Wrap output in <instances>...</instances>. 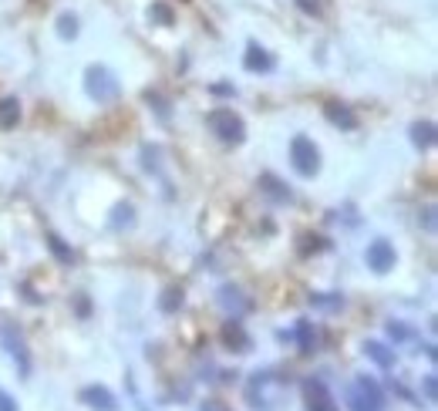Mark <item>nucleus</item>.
I'll use <instances>...</instances> for the list:
<instances>
[{
  "label": "nucleus",
  "instance_id": "1",
  "mask_svg": "<svg viewBox=\"0 0 438 411\" xmlns=\"http://www.w3.org/2000/svg\"><path fill=\"white\" fill-rule=\"evenodd\" d=\"M351 411H385V391L374 377H354L348 388Z\"/></svg>",
  "mask_w": 438,
  "mask_h": 411
},
{
  "label": "nucleus",
  "instance_id": "2",
  "mask_svg": "<svg viewBox=\"0 0 438 411\" xmlns=\"http://www.w3.org/2000/svg\"><path fill=\"white\" fill-rule=\"evenodd\" d=\"M206 122L212 128V135L219 142H226V145H239L246 138V125H243V119H239L233 108H216V112H209Z\"/></svg>",
  "mask_w": 438,
  "mask_h": 411
},
{
  "label": "nucleus",
  "instance_id": "3",
  "mask_svg": "<svg viewBox=\"0 0 438 411\" xmlns=\"http://www.w3.org/2000/svg\"><path fill=\"white\" fill-rule=\"evenodd\" d=\"M84 91H88L98 105H105V101H115V98H119V82H115V75H112L108 68L91 64V68L84 71Z\"/></svg>",
  "mask_w": 438,
  "mask_h": 411
},
{
  "label": "nucleus",
  "instance_id": "4",
  "mask_svg": "<svg viewBox=\"0 0 438 411\" xmlns=\"http://www.w3.org/2000/svg\"><path fill=\"white\" fill-rule=\"evenodd\" d=\"M290 162L300 175H317L320 172V149L307 138V135H297L290 142Z\"/></svg>",
  "mask_w": 438,
  "mask_h": 411
},
{
  "label": "nucleus",
  "instance_id": "5",
  "mask_svg": "<svg viewBox=\"0 0 438 411\" xmlns=\"http://www.w3.org/2000/svg\"><path fill=\"white\" fill-rule=\"evenodd\" d=\"M304 398H307V411H341L334 395L327 391V384L320 377H307L304 381Z\"/></svg>",
  "mask_w": 438,
  "mask_h": 411
},
{
  "label": "nucleus",
  "instance_id": "6",
  "mask_svg": "<svg viewBox=\"0 0 438 411\" xmlns=\"http://www.w3.org/2000/svg\"><path fill=\"white\" fill-rule=\"evenodd\" d=\"M364 260H367V266L374 270V273H388V270H395V247L388 243V240H374L367 253H364Z\"/></svg>",
  "mask_w": 438,
  "mask_h": 411
},
{
  "label": "nucleus",
  "instance_id": "7",
  "mask_svg": "<svg viewBox=\"0 0 438 411\" xmlns=\"http://www.w3.org/2000/svg\"><path fill=\"white\" fill-rule=\"evenodd\" d=\"M81 405H88V408L95 411H119V398L105 388V384H88V388H81Z\"/></svg>",
  "mask_w": 438,
  "mask_h": 411
},
{
  "label": "nucleus",
  "instance_id": "8",
  "mask_svg": "<svg viewBox=\"0 0 438 411\" xmlns=\"http://www.w3.org/2000/svg\"><path fill=\"white\" fill-rule=\"evenodd\" d=\"M0 340H3V347L10 351V358H14V361L21 364V374H27V371H31V358H27V344H24L21 330L0 327Z\"/></svg>",
  "mask_w": 438,
  "mask_h": 411
},
{
  "label": "nucleus",
  "instance_id": "9",
  "mask_svg": "<svg viewBox=\"0 0 438 411\" xmlns=\"http://www.w3.org/2000/svg\"><path fill=\"white\" fill-rule=\"evenodd\" d=\"M243 64H246V71H260V75H270V71H273V58H270L260 44H250V47H246V61H243Z\"/></svg>",
  "mask_w": 438,
  "mask_h": 411
},
{
  "label": "nucleus",
  "instance_id": "10",
  "mask_svg": "<svg viewBox=\"0 0 438 411\" xmlns=\"http://www.w3.org/2000/svg\"><path fill=\"white\" fill-rule=\"evenodd\" d=\"M223 344L233 347V351H250V337H246V330H243L239 321H230V324L223 327Z\"/></svg>",
  "mask_w": 438,
  "mask_h": 411
},
{
  "label": "nucleus",
  "instance_id": "11",
  "mask_svg": "<svg viewBox=\"0 0 438 411\" xmlns=\"http://www.w3.org/2000/svg\"><path fill=\"white\" fill-rule=\"evenodd\" d=\"M364 354H367L378 368H395V351H388L381 340H367V344H364Z\"/></svg>",
  "mask_w": 438,
  "mask_h": 411
},
{
  "label": "nucleus",
  "instance_id": "12",
  "mask_svg": "<svg viewBox=\"0 0 438 411\" xmlns=\"http://www.w3.org/2000/svg\"><path fill=\"white\" fill-rule=\"evenodd\" d=\"M327 119H330L334 125H341V128H348V132H351V128H358V119L351 115V108H348V105H337V101H334V105H327Z\"/></svg>",
  "mask_w": 438,
  "mask_h": 411
},
{
  "label": "nucleus",
  "instance_id": "13",
  "mask_svg": "<svg viewBox=\"0 0 438 411\" xmlns=\"http://www.w3.org/2000/svg\"><path fill=\"white\" fill-rule=\"evenodd\" d=\"M260 189H267V196H273L277 203H290V199H293V196H290V186H283L273 175H260Z\"/></svg>",
  "mask_w": 438,
  "mask_h": 411
},
{
  "label": "nucleus",
  "instance_id": "14",
  "mask_svg": "<svg viewBox=\"0 0 438 411\" xmlns=\"http://www.w3.org/2000/svg\"><path fill=\"white\" fill-rule=\"evenodd\" d=\"M411 142H415L418 149H432V142H435V125L432 122H415L411 125Z\"/></svg>",
  "mask_w": 438,
  "mask_h": 411
},
{
  "label": "nucleus",
  "instance_id": "15",
  "mask_svg": "<svg viewBox=\"0 0 438 411\" xmlns=\"http://www.w3.org/2000/svg\"><path fill=\"white\" fill-rule=\"evenodd\" d=\"M21 119V101L17 98H0V125L3 128H14Z\"/></svg>",
  "mask_w": 438,
  "mask_h": 411
},
{
  "label": "nucleus",
  "instance_id": "16",
  "mask_svg": "<svg viewBox=\"0 0 438 411\" xmlns=\"http://www.w3.org/2000/svg\"><path fill=\"white\" fill-rule=\"evenodd\" d=\"M47 247H51V253L58 256V263H64V266H71V263H75V253L64 247V240H61V236L47 233Z\"/></svg>",
  "mask_w": 438,
  "mask_h": 411
},
{
  "label": "nucleus",
  "instance_id": "17",
  "mask_svg": "<svg viewBox=\"0 0 438 411\" xmlns=\"http://www.w3.org/2000/svg\"><path fill=\"white\" fill-rule=\"evenodd\" d=\"M297 340H300V351L311 354V351H314V340H317V337H314V324L300 321V324H297Z\"/></svg>",
  "mask_w": 438,
  "mask_h": 411
},
{
  "label": "nucleus",
  "instance_id": "18",
  "mask_svg": "<svg viewBox=\"0 0 438 411\" xmlns=\"http://www.w3.org/2000/svg\"><path fill=\"white\" fill-rule=\"evenodd\" d=\"M159 307H162V310H165V314H175V310H179V307H182V290L169 287V290H165V293H162Z\"/></svg>",
  "mask_w": 438,
  "mask_h": 411
},
{
  "label": "nucleus",
  "instance_id": "19",
  "mask_svg": "<svg viewBox=\"0 0 438 411\" xmlns=\"http://www.w3.org/2000/svg\"><path fill=\"white\" fill-rule=\"evenodd\" d=\"M58 34L68 41V38H78V17L75 14H61L58 17Z\"/></svg>",
  "mask_w": 438,
  "mask_h": 411
},
{
  "label": "nucleus",
  "instance_id": "20",
  "mask_svg": "<svg viewBox=\"0 0 438 411\" xmlns=\"http://www.w3.org/2000/svg\"><path fill=\"white\" fill-rule=\"evenodd\" d=\"M311 303H314V307H324V310H334V307L344 303V297H337V293H314Z\"/></svg>",
  "mask_w": 438,
  "mask_h": 411
},
{
  "label": "nucleus",
  "instance_id": "21",
  "mask_svg": "<svg viewBox=\"0 0 438 411\" xmlns=\"http://www.w3.org/2000/svg\"><path fill=\"white\" fill-rule=\"evenodd\" d=\"M152 21H159L162 27H169V24H172V7L162 3V0H156V3H152Z\"/></svg>",
  "mask_w": 438,
  "mask_h": 411
},
{
  "label": "nucleus",
  "instance_id": "22",
  "mask_svg": "<svg viewBox=\"0 0 438 411\" xmlns=\"http://www.w3.org/2000/svg\"><path fill=\"white\" fill-rule=\"evenodd\" d=\"M132 223H135V209L128 203L115 206V226H132Z\"/></svg>",
  "mask_w": 438,
  "mask_h": 411
},
{
  "label": "nucleus",
  "instance_id": "23",
  "mask_svg": "<svg viewBox=\"0 0 438 411\" xmlns=\"http://www.w3.org/2000/svg\"><path fill=\"white\" fill-rule=\"evenodd\" d=\"M388 337H391V340H408V337H415V330L398 324V321H391V324H388Z\"/></svg>",
  "mask_w": 438,
  "mask_h": 411
},
{
  "label": "nucleus",
  "instance_id": "24",
  "mask_svg": "<svg viewBox=\"0 0 438 411\" xmlns=\"http://www.w3.org/2000/svg\"><path fill=\"white\" fill-rule=\"evenodd\" d=\"M297 3H300V10H304V14H314V17L320 14V0H297Z\"/></svg>",
  "mask_w": 438,
  "mask_h": 411
},
{
  "label": "nucleus",
  "instance_id": "25",
  "mask_svg": "<svg viewBox=\"0 0 438 411\" xmlns=\"http://www.w3.org/2000/svg\"><path fill=\"white\" fill-rule=\"evenodd\" d=\"M0 411H17V401H14L3 388H0Z\"/></svg>",
  "mask_w": 438,
  "mask_h": 411
},
{
  "label": "nucleus",
  "instance_id": "26",
  "mask_svg": "<svg viewBox=\"0 0 438 411\" xmlns=\"http://www.w3.org/2000/svg\"><path fill=\"white\" fill-rule=\"evenodd\" d=\"M425 398L435 401V374H428V381H425Z\"/></svg>",
  "mask_w": 438,
  "mask_h": 411
},
{
  "label": "nucleus",
  "instance_id": "27",
  "mask_svg": "<svg viewBox=\"0 0 438 411\" xmlns=\"http://www.w3.org/2000/svg\"><path fill=\"white\" fill-rule=\"evenodd\" d=\"M78 314H81V317H88V314H91V303H88V297H84V293L78 297Z\"/></svg>",
  "mask_w": 438,
  "mask_h": 411
},
{
  "label": "nucleus",
  "instance_id": "28",
  "mask_svg": "<svg viewBox=\"0 0 438 411\" xmlns=\"http://www.w3.org/2000/svg\"><path fill=\"white\" fill-rule=\"evenodd\" d=\"M202 411H230L223 401H202Z\"/></svg>",
  "mask_w": 438,
  "mask_h": 411
},
{
  "label": "nucleus",
  "instance_id": "29",
  "mask_svg": "<svg viewBox=\"0 0 438 411\" xmlns=\"http://www.w3.org/2000/svg\"><path fill=\"white\" fill-rule=\"evenodd\" d=\"M212 91H216V95H236V91H233V88H230V84H216V88H212Z\"/></svg>",
  "mask_w": 438,
  "mask_h": 411
}]
</instances>
